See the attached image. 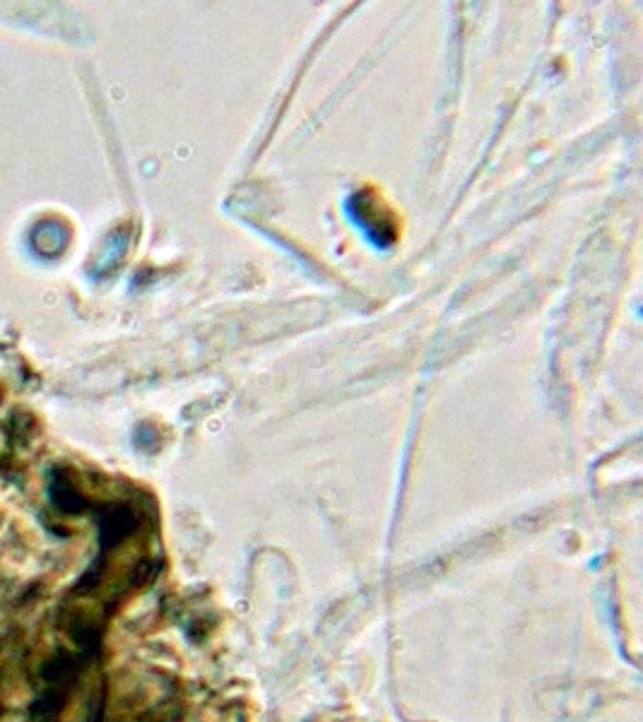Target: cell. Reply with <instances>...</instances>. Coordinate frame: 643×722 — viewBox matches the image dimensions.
Returning a JSON list of instances; mask_svg holds the SVG:
<instances>
[{
	"label": "cell",
	"instance_id": "6da1fadb",
	"mask_svg": "<svg viewBox=\"0 0 643 722\" xmlns=\"http://www.w3.org/2000/svg\"><path fill=\"white\" fill-rule=\"evenodd\" d=\"M350 213L357 219L359 227H364L367 234L377 241V244H391L396 238L391 209L377 198V193L371 191L357 193L350 201Z\"/></svg>",
	"mask_w": 643,
	"mask_h": 722
}]
</instances>
